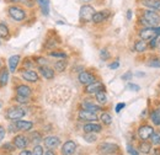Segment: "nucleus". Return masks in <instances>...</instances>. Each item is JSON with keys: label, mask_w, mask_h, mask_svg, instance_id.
<instances>
[{"label": "nucleus", "mask_w": 160, "mask_h": 155, "mask_svg": "<svg viewBox=\"0 0 160 155\" xmlns=\"http://www.w3.org/2000/svg\"><path fill=\"white\" fill-rule=\"evenodd\" d=\"M160 22V16L154 10H145L143 18L140 19V23L145 25L147 27H157Z\"/></svg>", "instance_id": "obj_1"}, {"label": "nucleus", "mask_w": 160, "mask_h": 155, "mask_svg": "<svg viewBox=\"0 0 160 155\" xmlns=\"http://www.w3.org/2000/svg\"><path fill=\"white\" fill-rule=\"evenodd\" d=\"M117 150H118V147L112 143H102L98 147V152L101 155L115 154V153H117Z\"/></svg>", "instance_id": "obj_2"}, {"label": "nucleus", "mask_w": 160, "mask_h": 155, "mask_svg": "<svg viewBox=\"0 0 160 155\" xmlns=\"http://www.w3.org/2000/svg\"><path fill=\"white\" fill-rule=\"evenodd\" d=\"M95 14V9L90 5H82L80 9V19L84 22H89L92 21V16Z\"/></svg>", "instance_id": "obj_3"}, {"label": "nucleus", "mask_w": 160, "mask_h": 155, "mask_svg": "<svg viewBox=\"0 0 160 155\" xmlns=\"http://www.w3.org/2000/svg\"><path fill=\"white\" fill-rule=\"evenodd\" d=\"M26 115L25 110L21 108V107H10L6 112V117L9 119H12V121H18V119H21L22 117Z\"/></svg>", "instance_id": "obj_4"}, {"label": "nucleus", "mask_w": 160, "mask_h": 155, "mask_svg": "<svg viewBox=\"0 0 160 155\" xmlns=\"http://www.w3.org/2000/svg\"><path fill=\"white\" fill-rule=\"evenodd\" d=\"M9 15L15 21H22L26 18V12L23 11V9H21L19 6H10L9 8Z\"/></svg>", "instance_id": "obj_5"}, {"label": "nucleus", "mask_w": 160, "mask_h": 155, "mask_svg": "<svg viewBox=\"0 0 160 155\" xmlns=\"http://www.w3.org/2000/svg\"><path fill=\"white\" fill-rule=\"evenodd\" d=\"M103 90H105V85L100 81H95L90 85H86V88H85V92L89 95H96L98 92L103 91Z\"/></svg>", "instance_id": "obj_6"}, {"label": "nucleus", "mask_w": 160, "mask_h": 155, "mask_svg": "<svg viewBox=\"0 0 160 155\" xmlns=\"http://www.w3.org/2000/svg\"><path fill=\"white\" fill-rule=\"evenodd\" d=\"M79 119L84 121V122H95L98 119V116H96V112L84 108V110L79 111Z\"/></svg>", "instance_id": "obj_7"}, {"label": "nucleus", "mask_w": 160, "mask_h": 155, "mask_svg": "<svg viewBox=\"0 0 160 155\" xmlns=\"http://www.w3.org/2000/svg\"><path fill=\"white\" fill-rule=\"evenodd\" d=\"M153 133H154V129H153V127L149 126V124H143V126H140L139 129H138V136H139V138L142 140L149 139Z\"/></svg>", "instance_id": "obj_8"}, {"label": "nucleus", "mask_w": 160, "mask_h": 155, "mask_svg": "<svg viewBox=\"0 0 160 155\" xmlns=\"http://www.w3.org/2000/svg\"><path fill=\"white\" fill-rule=\"evenodd\" d=\"M139 37L144 41H149V39L157 37L155 35V27H144L139 31Z\"/></svg>", "instance_id": "obj_9"}, {"label": "nucleus", "mask_w": 160, "mask_h": 155, "mask_svg": "<svg viewBox=\"0 0 160 155\" xmlns=\"http://www.w3.org/2000/svg\"><path fill=\"white\" fill-rule=\"evenodd\" d=\"M79 81L80 84L86 86V85H90V84L95 82L96 78H95V75H92L91 73H89V72H81L79 74Z\"/></svg>", "instance_id": "obj_10"}, {"label": "nucleus", "mask_w": 160, "mask_h": 155, "mask_svg": "<svg viewBox=\"0 0 160 155\" xmlns=\"http://www.w3.org/2000/svg\"><path fill=\"white\" fill-rule=\"evenodd\" d=\"M77 150V144L73 140H68L62 147V154L63 155H73Z\"/></svg>", "instance_id": "obj_11"}, {"label": "nucleus", "mask_w": 160, "mask_h": 155, "mask_svg": "<svg viewBox=\"0 0 160 155\" xmlns=\"http://www.w3.org/2000/svg\"><path fill=\"white\" fill-rule=\"evenodd\" d=\"M15 127L18 131H22V132H27L30 129H32L33 123L30 121H25V119H18L15 121Z\"/></svg>", "instance_id": "obj_12"}, {"label": "nucleus", "mask_w": 160, "mask_h": 155, "mask_svg": "<svg viewBox=\"0 0 160 155\" xmlns=\"http://www.w3.org/2000/svg\"><path fill=\"white\" fill-rule=\"evenodd\" d=\"M21 77L23 80H26V81H28V82H36V81H38V74L35 72V70H30V69H27V70H25V72H22L21 73Z\"/></svg>", "instance_id": "obj_13"}, {"label": "nucleus", "mask_w": 160, "mask_h": 155, "mask_svg": "<svg viewBox=\"0 0 160 155\" xmlns=\"http://www.w3.org/2000/svg\"><path fill=\"white\" fill-rule=\"evenodd\" d=\"M102 131V127L98 123H94V122H89L84 126V132L85 133H99Z\"/></svg>", "instance_id": "obj_14"}, {"label": "nucleus", "mask_w": 160, "mask_h": 155, "mask_svg": "<svg viewBox=\"0 0 160 155\" xmlns=\"http://www.w3.org/2000/svg\"><path fill=\"white\" fill-rule=\"evenodd\" d=\"M44 144H46L47 148H49V149H54V148H57V147L60 144V139L56 136H49L44 139Z\"/></svg>", "instance_id": "obj_15"}, {"label": "nucleus", "mask_w": 160, "mask_h": 155, "mask_svg": "<svg viewBox=\"0 0 160 155\" xmlns=\"http://www.w3.org/2000/svg\"><path fill=\"white\" fill-rule=\"evenodd\" d=\"M14 145L18 149H25L28 145V139L25 136H16L14 138Z\"/></svg>", "instance_id": "obj_16"}, {"label": "nucleus", "mask_w": 160, "mask_h": 155, "mask_svg": "<svg viewBox=\"0 0 160 155\" xmlns=\"http://www.w3.org/2000/svg\"><path fill=\"white\" fill-rule=\"evenodd\" d=\"M108 16H110V11H108V10H101V11H98V12H95L94 16H92V22H95V23H100V22H102V21H105Z\"/></svg>", "instance_id": "obj_17"}, {"label": "nucleus", "mask_w": 160, "mask_h": 155, "mask_svg": "<svg viewBox=\"0 0 160 155\" xmlns=\"http://www.w3.org/2000/svg\"><path fill=\"white\" fill-rule=\"evenodd\" d=\"M142 4L150 10L160 11V0H142Z\"/></svg>", "instance_id": "obj_18"}, {"label": "nucleus", "mask_w": 160, "mask_h": 155, "mask_svg": "<svg viewBox=\"0 0 160 155\" xmlns=\"http://www.w3.org/2000/svg\"><path fill=\"white\" fill-rule=\"evenodd\" d=\"M40 73L41 75L44 79H47V80H51V79L54 78V70L48 68V67H46V65L44 67H40Z\"/></svg>", "instance_id": "obj_19"}, {"label": "nucleus", "mask_w": 160, "mask_h": 155, "mask_svg": "<svg viewBox=\"0 0 160 155\" xmlns=\"http://www.w3.org/2000/svg\"><path fill=\"white\" fill-rule=\"evenodd\" d=\"M20 59L21 57L19 54H15V56H11L10 58H9V68H10V72H16V68H18V65H19V63H20Z\"/></svg>", "instance_id": "obj_20"}, {"label": "nucleus", "mask_w": 160, "mask_h": 155, "mask_svg": "<svg viewBox=\"0 0 160 155\" xmlns=\"http://www.w3.org/2000/svg\"><path fill=\"white\" fill-rule=\"evenodd\" d=\"M31 88L30 86H27V85H19L18 88H16V94L18 95H20V96H23V97H28L31 95Z\"/></svg>", "instance_id": "obj_21"}, {"label": "nucleus", "mask_w": 160, "mask_h": 155, "mask_svg": "<svg viewBox=\"0 0 160 155\" xmlns=\"http://www.w3.org/2000/svg\"><path fill=\"white\" fill-rule=\"evenodd\" d=\"M9 81V70L6 68H2L0 70V85L1 86H5Z\"/></svg>", "instance_id": "obj_22"}, {"label": "nucleus", "mask_w": 160, "mask_h": 155, "mask_svg": "<svg viewBox=\"0 0 160 155\" xmlns=\"http://www.w3.org/2000/svg\"><path fill=\"white\" fill-rule=\"evenodd\" d=\"M37 1H38V4H40L42 14L47 16V15L49 14V0H37Z\"/></svg>", "instance_id": "obj_23"}, {"label": "nucleus", "mask_w": 160, "mask_h": 155, "mask_svg": "<svg viewBox=\"0 0 160 155\" xmlns=\"http://www.w3.org/2000/svg\"><path fill=\"white\" fill-rule=\"evenodd\" d=\"M134 51L136 52H145L147 51V43L144 39H140V41H137L134 43Z\"/></svg>", "instance_id": "obj_24"}, {"label": "nucleus", "mask_w": 160, "mask_h": 155, "mask_svg": "<svg viewBox=\"0 0 160 155\" xmlns=\"http://www.w3.org/2000/svg\"><path fill=\"white\" fill-rule=\"evenodd\" d=\"M67 65H68V62H67L65 59H60V60H57V62H56L54 69H56L57 72H64L65 68H67Z\"/></svg>", "instance_id": "obj_25"}, {"label": "nucleus", "mask_w": 160, "mask_h": 155, "mask_svg": "<svg viewBox=\"0 0 160 155\" xmlns=\"http://www.w3.org/2000/svg\"><path fill=\"white\" fill-rule=\"evenodd\" d=\"M82 106H84V108L90 110V111H92V112H98V111H100V110H101V107L99 106V105H95V103L89 102V101L84 102V103H82Z\"/></svg>", "instance_id": "obj_26"}, {"label": "nucleus", "mask_w": 160, "mask_h": 155, "mask_svg": "<svg viewBox=\"0 0 160 155\" xmlns=\"http://www.w3.org/2000/svg\"><path fill=\"white\" fill-rule=\"evenodd\" d=\"M139 149H140V152H142V153H144V154H149V153H150V150H152V144H150V143H148L147 140H143V142L140 143Z\"/></svg>", "instance_id": "obj_27"}, {"label": "nucleus", "mask_w": 160, "mask_h": 155, "mask_svg": "<svg viewBox=\"0 0 160 155\" xmlns=\"http://www.w3.org/2000/svg\"><path fill=\"white\" fill-rule=\"evenodd\" d=\"M100 119L102 121V123L106 124V126H110L112 123V118L110 116V113H107V112H103L100 116Z\"/></svg>", "instance_id": "obj_28"}, {"label": "nucleus", "mask_w": 160, "mask_h": 155, "mask_svg": "<svg viewBox=\"0 0 160 155\" xmlns=\"http://www.w3.org/2000/svg\"><path fill=\"white\" fill-rule=\"evenodd\" d=\"M95 96H96V100H98V102H99V103H102V105H103V103H106V102H107V95H106V92H105V91H100V92H98Z\"/></svg>", "instance_id": "obj_29"}, {"label": "nucleus", "mask_w": 160, "mask_h": 155, "mask_svg": "<svg viewBox=\"0 0 160 155\" xmlns=\"http://www.w3.org/2000/svg\"><path fill=\"white\" fill-rule=\"evenodd\" d=\"M149 117H150V121H152V123L154 126H160V118L158 116V113H157V111H152Z\"/></svg>", "instance_id": "obj_30"}, {"label": "nucleus", "mask_w": 160, "mask_h": 155, "mask_svg": "<svg viewBox=\"0 0 160 155\" xmlns=\"http://www.w3.org/2000/svg\"><path fill=\"white\" fill-rule=\"evenodd\" d=\"M0 37H1V38L9 37V28H8V26L4 25V23H0Z\"/></svg>", "instance_id": "obj_31"}, {"label": "nucleus", "mask_w": 160, "mask_h": 155, "mask_svg": "<svg viewBox=\"0 0 160 155\" xmlns=\"http://www.w3.org/2000/svg\"><path fill=\"white\" fill-rule=\"evenodd\" d=\"M150 139H152V144L160 145V132H154L150 137Z\"/></svg>", "instance_id": "obj_32"}, {"label": "nucleus", "mask_w": 160, "mask_h": 155, "mask_svg": "<svg viewBox=\"0 0 160 155\" xmlns=\"http://www.w3.org/2000/svg\"><path fill=\"white\" fill-rule=\"evenodd\" d=\"M84 139L88 142V143H94V142H96V136H95V133H86L85 137H84Z\"/></svg>", "instance_id": "obj_33"}, {"label": "nucleus", "mask_w": 160, "mask_h": 155, "mask_svg": "<svg viewBox=\"0 0 160 155\" xmlns=\"http://www.w3.org/2000/svg\"><path fill=\"white\" fill-rule=\"evenodd\" d=\"M49 56H51V57H56V58H60V59L67 58V54H65L64 52H51Z\"/></svg>", "instance_id": "obj_34"}, {"label": "nucleus", "mask_w": 160, "mask_h": 155, "mask_svg": "<svg viewBox=\"0 0 160 155\" xmlns=\"http://www.w3.org/2000/svg\"><path fill=\"white\" fill-rule=\"evenodd\" d=\"M31 138H32V142L33 143H40L41 140H42V137H41V134L38 132H33Z\"/></svg>", "instance_id": "obj_35"}, {"label": "nucleus", "mask_w": 160, "mask_h": 155, "mask_svg": "<svg viewBox=\"0 0 160 155\" xmlns=\"http://www.w3.org/2000/svg\"><path fill=\"white\" fill-rule=\"evenodd\" d=\"M32 155H44V153H43V148H42L41 145H36V147L33 148Z\"/></svg>", "instance_id": "obj_36"}, {"label": "nucleus", "mask_w": 160, "mask_h": 155, "mask_svg": "<svg viewBox=\"0 0 160 155\" xmlns=\"http://www.w3.org/2000/svg\"><path fill=\"white\" fill-rule=\"evenodd\" d=\"M158 42H159V36L152 38L150 39V43H149V47H150V48H157V47H158Z\"/></svg>", "instance_id": "obj_37"}, {"label": "nucleus", "mask_w": 160, "mask_h": 155, "mask_svg": "<svg viewBox=\"0 0 160 155\" xmlns=\"http://www.w3.org/2000/svg\"><path fill=\"white\" fill-rule=\"evenodd\" d=\"M100 57L102 60H106V59L110 58V53H108V51L107 49H101L100 51Z\"/></svg>", "instance_id": "obj_38"}, {"label": "nucleus", "mask_w": 160, "mask_h": 155, "mask_svg": "<svg viewBox=\"0 0 160 155\" xmlns=\"http://www.w3.org/2000/svg\"><path fill=\"white\" fill-rule=\"evenodd\" d=\"M148 65L152 68H160V60L159 59H153L152 62L148 63Z\"/></svg>", "instance_id": "obj_39"}, {"label": "nucleus", "mask_w": 160, "mask_h": 155, "mask_svg": "<svg viewBox=\"0 0 160 155\" xmlns=\"http://www.w3.org/2000/svg\"><path fill=\"white\" fill-rule=\"evenodd\" d=\"M127 89H129L131 91H139V86L138 85H136V84H128L127 85Z\"/></svg>", "instance_id": "obj_40"}, {"label": "nucleus", "mask_w": 160, "mask_h": 155, "mask_svg": "<svg viewBox=\"0 0 160 155\" xmlns=\"http://www.w3.org/2000/svg\"><path fill=\"white\" fill-rule=\"evenodd\" d=\"M18 102H20V103H27V97H23V96H20V95H18L16 96V98H15Z\"/></svg>", "instance_id": "obj_41"}, {"label": "nucleus", "mask_w": 160, "mask_h": 155, "mask_svg": "<svg viewBox=\"0 0 160 155\" xmlns=\"http://www.w3.org/2000/svg\"><path fill=\"white\" fill-rule=\"evenodd\" d=\"M127 150H128V153L131 155H138V152H137L132 145H128V147H127Z\"/></svg>", "instance_id": "obj_42"}, {"label": "nucleus", "mask_w": 160, "mask_h": 155, "mask_svg": "<svg viewBox=\"0 0 160 155\" xmlns=\"http://www.w3.org/2000/svg\"><path fill=\"white\" fill-rule=\"evenodd\" d=\"M37 64H40L41 67H44V65H47V60L44 58H37Z\"/></svg>", "instance_id": "obj_43"}, {"label": "nucleus", "mask_w": 160, "mask_h": 155, "mask_svg": "<svg viewBox=\"0 0 160 155\" xmlns=\"http://www.w3.org/2000/svg\"><path fill=\"white\" fill-rule=\"evenodd\" d=\"M14 148H15V145H11V144H9V143H8V144H5V145L2 147V149H6V150H9V152H12V150H15Z\"/></svg>", "instance_id": "obj_44"}, {"label": "nucleus", "mask_w": 160, "mask_h": 155, "mask_svg": "<svg viewBox=\"0 0 160 155\" xmlns=\"http://www.w3.org/2000/svg\"><path fill=\"white\" fill-rule=\"evenodd\" d=\"M132 77H133L132 72H127L126 74H123V75H122V79H123V80H129Z\"/></svg>", "instance_id": "obj_45"}, {"label": "nucleus", "mask_w": 160, "mask_h": 155, "mask_svg": "<svg viewBox=\"0 0 160 155\" xmlns=\"http://www.w3.org/2000/svg\"><path fill=\"white\" fill-rule=\"evenodd\" d=\"M124 107H126V105H124L123 102L118 103V105L116 106V112H117V113H118V112H121V110H122V108H124Z\"/></svg>", "instance_id": "obj_46"}, {"label": "nucleus", "mask_w": 160, "mask_h": 155, "mask_svg": "<svg viewBox=\"0 0 160 155\" xmlns=\"http://www.w3.org/2000/svg\"><path fill=\"white\" fill-rule=\"evenodd\" d=\"M4 137H5V129H4V127L0 126V140H2Z\"/></svg>", "instance_id": "obj_47"}, {"label": "nucleus", "mask_w": 160, "mask_h": 155, "mask_svg": "<svg viewBox=\"0 0 160 155\" xmlns=\"http://www.w3.org/2000/svg\"><path fill=\"white\" fill-rule=\"evenodd\" d=\"M118 67H120V63H118V62H115V63L110 64V68H111V69H117Z\"/></svg>", "instance_id": "obj_48"}, {"label": "nucleus", "mask_w": 160, "mask_h": 155, "mask_svg": "<svg viewBox=\"0 0 160 155\" xmlns=\"http://www.w3.org/2000/svg\"><path fill=\"white\" fill-rule=\"evenodd\" d=\"M19 155H32V153H31L30 150H22Z\"/></svg>", "instance_id": "obj_49"}, {"label": "nucleus", "mask_w": 160, "mask_h": 155, "mask_svg": "<svg viewBox=\"0 0 160 155\" xmlns=\"http://www.w3.org/2000/svg\"><path fill=\"white\" fill-rule=\"evenodd\" d=\"M127 19L128 20L132 19V10H128V11H127Z\"/></svg>", "instance_id": "obj_50"}, {"label": "nucleus", "mask_w": 160, "mask_h": 155, "mask_svg": "<svg viewBox=\"0 0 160 155\" xmlns=\"http://www.w3.org/2000/svg\"><path fill=\"white\" fill-rule=\"evenodd\" d=\"M153 155H160V148H157V149H154V152H153Z\"/></svg>", "instance_id": "obj_51"}, {"label": "nucleus", "mask_w": 160, "mask_h": 155, "mask_svg": "<svg viewBox=\"0 0 160 155\" xmlns=\"http://www.w3.org/2000/svg\"><path fill=\"white\" fill-rule=\"evenodd\" d=\"M44 155H56V153H54V152H52V150H47V152L44 153Z\"/></svg>", "instance_id": "obj_52"}, {"label": "nucleus", "mask_w": 160, "mask_h": 155, "mask_svg": "<svg viewBox=\"0 0 160 155\" xmlns=\"http://www.w3.org/2000/svg\"><path fill=\"white\" fill-rule=\"evenodd\" d=\"M155 111H157V113H158V116H159V118H160V107L158 110H155Z\"/></svg>", "instance_id": "obj_53"}, {"label": "nucleus", "mask_w": 160, "mask_h": 155, "mask_svg": "<svg viewBox=\"0 0 160 155\" xmlns=\"http://www.w3.org/2000/svg\"><path fill=\"white\" fill-rule=\"evenodd\" d=\"M158 48L160 49V36H159V42H158Z\"/></svg>", "instance_id": "obj_54"}, {"label": "nucleus", "mask_w": 160, "mask_h": 155, "mask_svg": "<svg viewBox=\"0 0 160 155\" xmlns=\"http://www.w3.org/2000/svg\"><path fill=\"white\" fill-rule=\"evenodd\" d=\"M10 1H14V2H18V1H22V0H10Z\"/></svg>", "instance_id": "obj_55"}, {"label": "nucleus", "mask_w": 160, "mask_h": 155, "mask_svg": "<svg viewBox=\"0 0 160 155\" xmlns=\"http://www.w3.org/2000/svg\"><path fill=\"white\" fill-rule=\"evenodd\" d=\"M0 65H1V63H0Z\"/></svg>", "instance_id": "obj_56"}]
</instances>
